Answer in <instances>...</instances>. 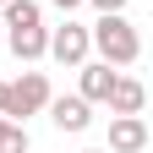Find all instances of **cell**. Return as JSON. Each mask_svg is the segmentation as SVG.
I'll return each mask as SVG.
<instances>
[{"label": "cell", "instance_id": "ba28073f", "mask_svg": "<svg viewBox=\"0 0 153 153\" xmlns=\"http://www.w3.org/2000/svg\"><path fill=\"white\" fill-rule=\"evenodd\" d=\"M11 33V55L16 60H38V55L49 49V27L44 22H33V27H6Z\"/></svg>", "mask_w": 153, "mask_h": 153}, {"label": "cell", "instance_id": "8fae6325", "mask_svg": "<svg viewBox=\"0 0 153 153\" xmlns=\"http://www.w3.org/2000/svg\"><path fill=\"white\" fill-rule=\"evenodd\" d=\"M49 6H60V11H76V6H82V0H49Z\"/></svg>", "mask_w": 153, "mask_h": 153}, {"label": "cell", "instance_id": "9c48e42d", "mask_svg": "<svg viewBox=\"0 0 153 153\" xmlns=\"http://www.w3.org/2000/svg\"><path fill=\"white\" fill-rule=\"evenodd\" d=\"M0 153H27V131H22V120H6V115H0Z\"/></svg>", "mask_w": 153, "mask_h": 153}, {"label": "cell", "instance_id": "3957f363", "mask_svg": "<svg viewBox=\"0 0 153 153\" xmlns=\"http://www.w3.org/2000/svg\"><path fill=\"white\" fill-rule=\"evenodd\" d=\"M88 49H93V44H88V27H82V22H60V27L49 33V49H44V55H55L60 66H82Z\"/></svg>", "mask_w": 153, "mask_h": 153}, {"label": "cell", "instance_id": "52a82bcc", "mask_svg": "<svg viewBox=\"0 0 153 153\" xmlns=\"http://www.w3.org/2000/svg\"><path fill=\"white\" fill-rule=\"evenodd\" d=\"M115 115H142V104H148V88L137 82V76H115V88H109V99H104Z\"/></svg>", "mask_w": 153, "mask_h": 153}, {"label": "cell", "instance_id": "277c9868", "mask_svg": "<svg viewBox=\"0 0 153 153\" xmlns=\"http://www.w3.org/2000/svg\"><path fill=\"white\" fill-rule=\"evenodd\" d=\"M44 109H49V120L60 126V131H88V120H93V104L82 99V93H60V99L49 93Z\"/></svg>", "mask_w": 153, "mask_h": 153}, {"label": "cell", "instance_id": "6da1fadb", "mask_svg": "<svg viewBox=\"0 0 153 153\" xmlns=\"http://www.w3.org/2000/svg\"><path fill=\"white\" fill-rule=\"evenodd\" d=\"M88 44L99 49L109 66H131V60L142 55V38H137V27L126 22V11H104L99 22L88 27Z\"/></svg>", "mask_w": 153, "mask_h": 153}, {"label": "cell", "instance_id": "7c38bea8", "mask_svg": "<svg viewBox=\"0 0 153 153\" xmlns=\"http://www.w3.org/2000/svg\"><path fill=\"white\" fill-rule=\"evenodd\" d=\"M0 109H6V82H0Z\"/></svg>", "mask_w": 153, "mask_h": 153}, {"label": "cell", "instance_id": "7a4b0ae2", "mask_svg": "<svg viewBox=\"0 0 153 153\" xmlns=\"http://www.w3.org/2000/svg\"><path fill=\"white\" fill-rule=\"evenodd\" d=\"M49 104V76L44 71H22L16 82H6V120H27V115H38Z\"/></svg>", "mask_w": 153, "mask_h": 153}, {"label": "cell", "instance_id": "8992f818", "mask_svg": "<svg viewBox=\"0 0 153 153\" xmlns=\"http://www.w3.org/2000/svg\"><path fill=\"white\" fill-rule=\"evenodd\" d=\"M115 76H120V71H115L109 60H93V66L82 60V88H76V93H82L88 104H104V99H109V88H115Z\"/></svg>", "mask_w": 153, "mask_h": 153}, {"label": "cell", "instance_id": "30bf717a", "mask_svg": "<svg viewBox=\"0 0 153 153\" xmlns=\"http://www.w3.org/2000/svg\"><path fill=\"white\" fill-rule=\"evenodd\" d=\"M99 11H126V0H93Z\"/></svg>", "mask_w": 153, "mask_h": 153}, {"label": "cell", "instance_id": "4fadbf2b", "mask_svg": "<svg viewBox=\"0 0 153 153\" xmlns=\"http://www.w3.org/2000/svg\"><path fill=\"white\" fill-rule=\"evenodd\" d=\"M88 153H104V148H88Z\"/></svg>", "mask_w": 153, "mask_h": 153}, {"label": "cell", "instance_id": "5b68a950", "mask_svg": "<svg viewBox=\"0 0 153 153\" xmlns=\"http://www.w3.org/2000/svg\"><path fill=\"white\" fill-rule=\"evenodd\" d=\"M148 148V120L142 115H115L109 120V153H142Z\"/></svg>", "mask_w": 153, "mask_h": 153}, {"label": "cell", "instance_id": "5bb4252c", "mask_svg": "<svg viewBox=\"0 0 153 153\" xmlns=\"http://www.w3.org/2000/svg\"><path fill=\"white\" fill-rule=\"evenodd\" d=\"M0 6H6V0H0Z\"/></svg>", "mask_w": 153, "mask_h": 153}]
</instances>
